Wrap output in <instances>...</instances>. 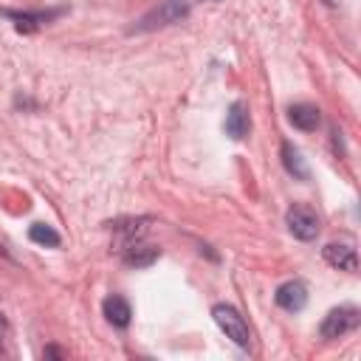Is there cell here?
<instances>
[{
  "label": "cell",
  "instance_id": "13",
  "mask_svg": "<svg viewBox=\"0 0 361 361\" xmlns=\"http://www.w3.org/2000/svg\"><path fill=\"white\" fill-rule=\"evenodd\" d=\"M282 164H285V169H288L293 178H299V180H307V178H310L307 164H305L299 147H293L290 141H282Z\"/></svg>",
  "mask_w": 361,
  "mask_h": 361
},
{
  "label": "cell",
  "instance_id": "15",
  "mask_svg": "<svg viewBox=\"0 0 361 361\" xmlns=\"http://www.w3.org/2000/svg\"><path fill=\"white\" fill-rule=\"evenodd\" d=\"M6 338H8V322H6V316L0 313V350L6 347Z\"/></svg>",
  "mask_w": 361,
  "mask_h": 361
},
{
  "label": "cell",
  "instance_id": "3",
  "mask_svg": "<svg viewBox=\"0 0 361 361\" xmlns=\"http://www.w3.org/2000/svg\"><path fill=\"white\" fill-rule=\"evenodd\" d=\"M285 223H288V231H290L296 240H302V243L316 240V237H319V228H322L319 214H316L310 206H305V203H293V206L288 209V214H285Z\"/></svg>",
  "mask_w": 361,
  "mask_h": 361
},
{
  "label": "cell",
  "instance_id": "10",
  "mask_svg": "<svg viewBox=\"0 0 361 361\" xmlns=\"http://www.w3.org/2000/svg\"><path fill=\"white\" fill-rule=\"evenodd\" d=\"M288 121L302 130V133H313L319 124H322V110L316 104H307V102H299V104H290L288 107Z\"/></svg>",
  "mask_w": 361,
  "mask_h": 361
},
{
  "label": "cell",
  "instance_id": "6",
  "mask_svg": "<svg viewBox=\"0 0 361 361\" xmlns=\"http://www.w3.org/2000/svg\"><path fill=\"white\" fill-rule=\"evenodd\" d=\"M322 257L327 265H333L338 271H347V274L358 271V257H355V248L350 243H327L322 248Z\"/></svg>",
  "mask_w": 361,
  "mask_h": 361
},
{
  "label": "cell",
  "instance_id": "14",
  "mask_svg": "<svg viewBox=\"0 0 361 361\" xmlns=\"http://www.w3.org/2000/svg\"><path fill=\"white\" fill-rule=\"evenodd\" d=\"M28 237H31V243L45 245V248H56V245L62 243L59 231H54V228H51V226H45V223H34V226L28 228Z\"/></svg>",
  "mask_w": 361,
  "mask_h": 361
},
{
  "label": "cell",
  "instance_id": "2",
  "mask_svg": "<svg viewBox=\"0 0 361 361\" xmlns=\"http://www.w3.org/2000/svg\"><path fill=\"white\" fill-rule=\"evenodd\" d=\"M189 11H192V0H164L149 14H144V20L138 23V31H149V28H161V25H175L180 20H186Z\"/></svg>",
  "mask_w": 361,
  "mask_h": 361
},
{
  "label": "cell",
  "instance_id": "7",
  "mask_svg": "<svg viewBox=\"0 0 361 361\" xmlns=\"http://www.w3.org/2000/svg\"><path fill=\"white\" fill-rule=\"evenodd\" d=\"M110 228H113V234L118 237V251H121V248H127L130 243L144 240V234L149 231V220H147V217H127V220L110 223Z\"/></svg>",
  "mask_w": 361,
  "mask_h": 361
},
{
  "label": "cell",
  "instance_id": "16",
  "mask_svg": "<svg viewBox=\"0 0 361 361\" xmlns=\"http://www.w3.org/2000/svg\"><path fill=\"white\" fill-rule=\"evenodd\" d=\"M42 355H45V358H65V350H59V347H45Z\"/></svg>",
  "mask_w": 361,
  "mask_h": 361
},
{
  "label": "cell",
  "instance_id": "17",
  "mask_svg": "<svg viewBox=\"0 0 361 361\" xmlns=\"http://www.w3.org/2000/svg\"><path fill=\"white\" fill-rule=\"evenodd\" d=\"M322 3H324V6H338L341 0H322Z\"/></svg>",
  "mask_w": 361,
  "mask_h": 361
},
{
  "label": "cell",
  "instance_id": "4",
  "mask_svg": "<svg viewBox=\"0 0 361 361\" xmlns=\"http://www.w3.org/2000/svg\"><path fill=\"white\" fill-rule=\"evenodd\" d=\"M358 322H361V313H358V307H353V305H341V307H333L324 319H322V338H344L347 333H353L355 327H358Z\"/></svg>",
  "mask_w": 361,
  "mask_h": 361
},
{
  "label": "cell",
  "instance_id": "12",
  "mask_svg": "<svg viewBox=\"0 0 361 361\" xmlns=\"http://www.w3.org/2000/svg\"><path fill=\"white\" fill-rule=\"evenodd\" d=\"M102 310H104V319L113 324V327H127L130 324V319H133V307H130V302L124 299V296H118V293H113V296H107L104 299V305H102Z\"/></svg>",
  "mask_w": 361,
  "mask_h": 361
},
{
  "label": "cell",
  "instance_id": "9",
  "mask_svg": "<svg viewBox=\"0 0 361 361\" xmlns=\"http://www.w3.org/2000/svg\"><path fill=\"white\" fill-rule=\"evenodd\" d=\"M3 14H6L8 20H14V28H17L20 34H34V31L42 28L48 20H54V17L59 14V8H56V11H11V8H3Z\"/></svg>",
  "mask_w": 361,
  "mask_h": 361
},
{
  "label": "cell",
  "instance_id": "8",
  "mask_svg": "<svg viewBox=\"0 0 361 361\" xmlns=\"http://www.w3.org/2000/svg\"><path fill=\"white\" fill-rule=\"evenodd\" d=\"M226 133H228V138H234V141L248 138V133H251V116H248V104H245V102L237 99V102L228 107V113H226Z\"/></svg>",
  "mask_w": 361,
  "mask_h": 361
},
{
  "label": "cell",
  "instance_id": "5",
  "mask_svg": "<svg viewBox=\"0 0 361 361\" xmlns=\"http://www.w3.org/2000/svg\"><path fill=\"white\" fill-rule=\"evenodd\" d=\"M274 299H276V305H279L282 310H288V313H299V310H305V305H307V285L299 282V279L282 282V285L276 288Z\"/></svg>",
  "mask_w": 361,
  "mask_h": 361
},
{
  "label": "cell",
  "instance_id": "11",
  "mask_svg": "<svg viewBox=\"0 0 361 361\" xmlns=\"http://www.w3.org/2000/svg\"><path fill=\"white\" fill-rule=\"evenodd\" d=\"M158 257H161V248L144 245L141 240H138V243H130L127 248H121V259H124V265H130V268H149Z\"/></svg>",
  "mask_w": 361,
  "mask_h": 361
},
{
  "label": "cell",
  "instance_id": "1",
  "mask_svg": "<svg viewBox=\"0 0 361 361\" xmlns=\"http://www.w3.org/2000/svg\"><path fill=\"white\" fill-rule=\"evenodd\" d=\"M212 316L217 322V327L226 333V338H231L237 347L248 350L251 347V333H248V324L245 319L231 307V305H214L212 307Z\"/></svg>",
  "mask_w": 361,
  "mask_h": 361
}]
</instances>
